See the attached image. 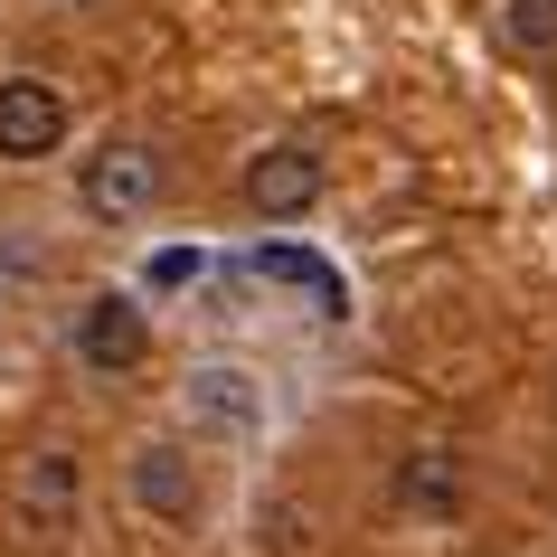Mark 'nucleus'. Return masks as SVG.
Instances as JSON below:
<instances>
[{"instance_id": "obj_12", "label": "nucleus", "mask_w": 557, "mask_h": 557, "mask_svg": "<svg viewBox=\"0 0 557 557\" xmlns=\"http://www.w3.org/2000/svg\"><path fill=\"white\" fill-rule=\"evenodd\" d=\"M66 10H95V0H66Z\"/></svg>"}, {"instance_id": "obj_5", "label": "nucleus", "mask_w": 557, "mask_h": 557, "mask_svg": "<svg viewBox=\"0 0 557 557\" xmlns=\"http://www.w3.org/2000/svg\"><path fill=\"white\" fill-rule=\"evenodd\" d=\"M58 143H66V95L38 76H10L0 86V161H48Z\"/></svg>"}, {"instance_id": "obj_1", "label": "nucleus", "mask_w": 557, "mask_h": 557, "mask_svg": "<svg viewBox=\"0 0 557 557\" xmlns=\"http://www.w3.org/2000/svg\"><path fill=\"white\" fill-rule=\"evenodd\" d=\"M161 189H171V171H161V151H151V143H104L86 161V180H76V199H86L95 227H133V218H151Z\"/></svg>"}, {"instance_id": "obj_2", "label": "nucleus", "mask_w": 557, "mask_h": 557, "mask_svg": "<svg viewBox=\"0 0 557 557\" xmlns=\"http://www.w3.org/2000/svg\"><path fill=\"white\" fill-rule=\"evenodd\" d=\"M151 359V322L133 294H95L86 312H76V369H95V379H133Z\"/></svg>"}, {"instance_id": "obj_3", "label": "nucleus", "mask_w": 557, "mask_h": 557, "mask_svg": "<svg viewBox=\"0 0 557 557\" xmlns=\"http://www.w3.org/2000/svg\"><path fill=\"white\" fill-rule=\"evenodd\" d=\"M123 492H133V510H151L161 529H189V520H199V463H189L180 444H133Z\"/></svg>"}, {"instance_id": "obj_10", "label": "nucleus", "mask_w": 557, "mask_h": 557, "mask_svg": "<svg viewBox=\"0 0 557 557\" xmlns=\"http://www.w3.org/2000/svg\"><path fill=\"white\" fill-rule=\"evenodd\" d=\"M500 20H510V38L539 48V58L557 48V0H500Z\"/></svg>"}, {"instance_id": "obj_6", "label": "nucleus", "mask_w": 557, "mask_h": 557, "mask_svg": "<svg viewBox=\"0 0 557 557\" xmlns=\"http://www.w3.org/2000/svg\"><path fill=\"white\" fill-rule=\"evenodd\" d=\"M397 500H407L416 520H454L463 510V463L444 444H416L407 463H397Z\"/></svg>"}, {"instance_id": "obj_7", "label": "nucleus", "mask_w": 557, "mask_h": 557, "mask_svg": "<svg viewBox=\"0 0 557 557\" xmlns=\"http://www.w3.org/2000/svg\"><path fill=\"white\" fill-rule=\"evenodd\" d=\"M76 500H86V472L66 463V454H38V463L20 472V510H29V529H66V520H76Z\"/></svg>"}, {"instance_id": "obj_11", "label": "nucleus", "mask_w": 557, "mask_h": 557, "mask_svg": "<svg viewBox=\"0 0 557 557\" xmlns=\"http://www.w3.org/2000/svg\"><path fill=\"white\" fill-rule=\"evenodd\" d=\"M189 274H199V256H180V246H171V256H151V284H161V294H171V284H189Z\"/></svg>"}, {"instance_id": "obj_8", "label": "nucleus", "mask_w": 557, "mask_h": 557, "mask_svg": "<svg viewBox=\"0 0 557 557\" xmlns=\"http://www.w3.org/2000/svg\"><path fill=\"white\" fill-rule=\"evenodd\" d=\"M189 407L208 425H256V387H246V369H199L189 379Z\"/></svg>"}, {"instance_id": "obj_9", "label": "nucleus", "mask_w": 557, "mask_h": 557, "mask_svg": "<svg viewBox=\"0 0 557 557\" xmlns=\"http://www.w3.org/2000/svg\"><path fill=\"white\" fill-rule=\"evenodd\" d=\"M264 274H274V284H302V294H322V312H341V274H331L322 256H302V246H264Z\"/></svg>"}, {"instance_id": "obj_4", "label": "nucleus", "mask_w": 557, "mask_h": 557, "mask_svg": "<svg viewBox=\"0 0 557 557\" xmlns=\"http://www.w3.org/2000/svg\"><path fill=\"white\" fill-rule=\"evenodd\" d=\"M312 199H322V151L312 143H264L246 161V208L256 218H302Z\"/></svg>"}]
</instances>
